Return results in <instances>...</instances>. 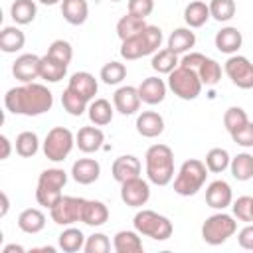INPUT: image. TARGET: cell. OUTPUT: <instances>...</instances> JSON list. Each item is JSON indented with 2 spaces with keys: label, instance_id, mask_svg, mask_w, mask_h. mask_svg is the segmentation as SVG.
Listing matches in <instances>:
<instances>
[{
  "label": "cell",
  "instance_id": "c3c4849f",
  "mask_svg": "<svg viewBox=\"0 0 253 253\" xmlns=\"http://www.w3.org/2000/svg\"><path fill=\"white\" fill-rule=\"evenodd\" d=\"M154 10V0H128V14L146 18Z\"/></svg>",
  "mask_w": 253,
  "mask_h": 253
},
{
  "label": "cell",
  "instance_id": "cb8c5ba5",
  "mask_svg": "<svg viewBox=\"0 0 253 253\" xmlns=\"http://www.w3.org/2000/svg\"><path fill=\"white\" fill-rule=\"evenodd\" d=\"M113 249L117 253H142V239L140 233L134 229L117 231L113 237Z\"/></svg>",
  "mask_w": 253,
  "mask_h": 253
},
{
  "label": "cell",
  "instance_id": "4316f807",
  "mask_svg": "<svg viewBox=\"0 0 253 253\" xmlns=\"http://www.w3.org/2000/svg\"><path fill=\"white\" fill-rule=\"evenodd\" d=\"M194 45H196V34L192 32V28H176L168 36V45L166 47L180 55V53H188Z\"/></svg>",
  "mask_w": 253,
  "mask_h": 253
},
{
  "label": "cell",
  "instance_id": "ffe728a7",
  "mask_svg": "<svg viewBox=\"0 0 253 253\" xmlns=\"http://www.w3.org/2000/svg\"><path fill=\"white\" fill-rule=\"evenodd\" d=\"M166 89H168V83H164V79H160V77H146L138 85V95H140L142 103L158 105V103L164 101Z\"/></svg>",
  "mask_w": 253,
  "mask_h": 253
},
{
  "label": "cell",
  "instance_id": "6f0895ef",
  "mask_svg": "<svg viewBox=\"0 0 253 253\" xmlns=\"http://www.w3.org/2000/svg\"><path fill=\"white\" fill-rule=\"evenodd\" d=\"M251 213H253V198H251Z\"/></svg>",
  "mask_w": 253,
  "mask_h": 253
},
{
  "label": "cell",
  "instance_id": "8d00e7d4",
  "mask_svg": "<svg viewBox=\"0 0 253 253\" xmlns=\"http://www.w3.org/2000/svg\"><path fill=\"white\" fill-rule=\"evenodd\" d=\"M40 150V138L36 132L32 130H24L16 136V152L22 156V158H32L36 156Z\"/></svg>",
  "mask_w": 253,
  "mask_h": 253
},
{
  "label": "cell",
  "instance_id": "d4e9b609",
  "mask_svg": "<svg viewBox=\"0 0 253 253\" xmlns=\"http://www.w3.org/2000/svg\"><path fill=\"white\" fill-rule=\"evenodd\" d=\"M61 16L71 26H81L87 22L89 4L87 0H61Z\"/></svg>",
  "mask_w": 253,
  "mask_h": 253
},
{
  "label": "cell",
  "instance_id": "ba28073f",
  "mask_svg": "<svg viewBox=\"0 0 253 253\" xmlns=\"http://www.w3.org/2000/svg\"><path fill=\"white\" fill-rule=\"evenodd\" d=\"M235 231H237L235 217L229 215V213H225V211H217V213L206 217V221L202 225V239L208 245H221Z\"/></svg>",
  "mask_w": 253,
  "mask_h": 253
},
{
  "label": "cell",
  "instance_id": "4dcf8cb0",
  "mask_svg": "<svg viewBox=\"0 0 253 253\" xmlns=\"http://www.w3.org/2000/svg\"><path fill=\"white\" fill-rule=\"evenodd\" d=\"M180 65V59H178V53H174L172 49L164 47V49H158L156 53H152V59H150V67L156 71V73H162V75H170L176 67Z\"/></svg>",
  "mask_w": 253,
  "mask_h": 253
},
{
  "label": "cell",
  "instance_id": "7bdbcfd3",
  "mask_svg": "<svg viewBox=\"0 0 253 253\" xmlns=\"http://www.w3.org/2000/svg\"><path fill=\"white\" fill-rule=\"evenodd\" d=\"M247 123H249V117H247V113L241 107H229L223 113V126H225V130L229 134H233L235 130H239Z\"/></svg>",
  "mask_w": 253,
  "mask_h": 253
},
{
  "label": "cell",
  "instance_id": "7a4b0ae2",
  "mask_svg": "<svg viewBox=\"0 0 253 253\" xmlns=\"http://www.w3.org/2000/svg\"><path fill=\"white\" fill-rule=\"evenodd\" d=\"M146 178L154 186H168L174 180V152L168 144H152L144 154Z\"/></svg>",
  "mask_w": 253,
  "mask_h": 253
},
{
  "label": "cell",
  "instance_id": "30bf717a",
  "mask_svg": "<svg viewBox=\"0 0 253 253\" xmlns=\"http://www.w3.org/2000/svg\"><path fill=\"white\" fill-rule=\"evenodd\" d=\"M83 198H75V196H61L51 208H49V215L51 221L57 225H73L75 221H81V208H83Z\"/></svg>",
  "mask_w": 253,
  "mask_h": 253
},
{
  "label": "cell",
  "instance_id": "f35d334b",
  "mask_svg": "<svg viewBox=\"0 0 253 253\" xmlns=\"http://www.w3.org/2000/svg\"><path fill=\"white\" fill-rule=\"evenodd\" d=\"M198 75H200V79H202V83H204L206 87H213V85H217L219 79H221V65H219L215 59L206 57L204 63H202L200 69H198Z\"/></svg>",
  "mask_w": 253,
  "mask_h": 253
},
{
  "label": "cell",
  "instance_id": "bcb514c9",
  "mask_svg": "<svg viewBox=\"0 0 253 253\" xmlns=\"http://www.w3.org/2000/svg\"><path fill=\"white\" fill-rule=\"evenodd\" d=\"M231 210H233V217H237L239 221H245V223H251L253 221L251 196H241L235 202H231Z\"/></svg>",
  "mask_w": 253,
  "mask_h": 253
},
{
  "label": "cell",
  "instance_id": "44dd1931",
  "mask_svg": "<svg viewBox=\"0 0 253 253\" xmlns=\"http://www.w3.org/2000/svg\"><path fill=\"white\" fill-rule=\"evenodd\" d=\"M136 132L144 138H156L164 132V119L156 111H142L136 117Z\"/></svg>",
  "mask_w": 253,
  "mask_h": 253
},
{
  "label": "cell",
  "instance_id": "d6a6232c",
  "mask_svg": "<svg viewBox=\"0 0 253 253\" xmlns=\"http://www.w3.org/2000/svg\"><path fill=\"white\" fill-rule=\"evenodd\" d=\"M85 239H87V237L83 235V231L77 229V227H71V225H67V227L59 233V237H57L59 249L65 251V253L81 251V249L85 247Z\"/></svg>",
  "mask_w": 253,
  "mask_h": 253
},
{
  "label": "cell",
  "instance_id": "816d5d0a",
  "mask_svg": "<svg viewBox=\"0 0 253 253\" xmlns=\"http://www.w3.org/2000/svg\"><path fill=\"white\" fill-rule=\"evenodd\" d=\"M0 142H2V160H6V158H10V152H12V144H10V140H8V136L6 134H2L0 136Z\"/></svg>",
  "mask_w": 253,
  "mask_h": 253
},
{
  "label": "cell",
  "instance_id": "7402d4cb",
  "mask_svg": "<svg viewBox=\"0 0 253 253\" xmlns=\"http://www.w3.org/2000/svg\"><path fill=\"white\" fill-rule=\"evenodd\" d=\"M213 42H215V47H217L221 53L233 55V53H237L239 47L243 45V36H241V32H239L237 28L225 26V28H221V30L215 34Z\"/></svg>",
  "mask_w": 253,
  "mask_h": 253
},
{
  "label": "cell",
  "instance_id": "b9f144b4",
  "mask_svg": "<svg viewBox=\"0 0 253 253\" xmlns=\"http://www.w3.org/2000/svg\"><path fill=\"white\" fill-rule=\"evenodd\" d=\"M210 14L217 22H229L235 16V0H210Z\"/></svg>",
  "mask_w": 253,
  "mask_h": 253
},
{
  "label": "cell",
  "instance_id": "7dc6e473",
  "mask_svg": "<svg viewBox=\"0 0 253 253\" xmlns=\"http://www.w3.org/2000/svg\"><path fill=\"white\" fill-rule=\"evenodd\" d=\"M231 140L243 148H253V123L249 121L245 126H241L239 130H235L233 134H229Z\"/></svg>",
  "mask_w": 253,
  "mask_h": 253
},
{
  "label": "cell",
  "instance_id": "5bb4252c",
  "mask_svg": "<svg viewBox=\"0 0 253 253\" xmlns=\"http://www.w3.org/2000/svg\"><path fill=\"white\" fill-rule=\"evenodd\" d=\"M233 202V192L231 186L225 180H213L208 184L206 188V204L217 211H223L225 208H229Z\"/></svg>",
  "mask_w": 253,
  "mask_h": 253
},
{
  "label": "cell",
  "instance_id": "83f0119b",
  "mask_svg": "<svg viewBox=\"0 0 253 253\" xmlns=\"http://www.w3.org/2000/svg\"><path fill=\"white\" fill-rule=\"evenodd\" d=\"M113 113H115V107H111V103L107 99H95L87 107V117H89L91 125H97V126L109 125L113 121Z\"/></svg>",
  "mask_w": 253,
  "mask_h": 253
},
{
  "label": "cell",
  "instance_id": "1f68e13d",
  "mask_svg": "<svg viewBox=\"0 0 253 253\" xmlns=\"http://www.w3.org/2000/svg\"><path fill=\"white\" fill-rule=\"evenodd\" d=\"M36 14H38V6L34 0H14L10 6V16L18 26L32 24L36 20Z\"/></svg>",
  "mask_w": 253,
  "mask_h": 253
},
{
  "label": "cell",
  "instance_id": "d590c367",
  "mask_svg": "<svg viewBox=\"0 0 253 253\" xmlns=\"http://www.w3.org/2000/svg\"><path fill=\"white\" fill-rule=\"evenodd\" d=\"M148 24L144 22V18H138V16H132V14H125L119 22H117V36L121 38V42L136 36L140 30H144Z\"/></svg>",
  "mask_w": 253,
  "mask_h": 253
},
{
  "label": "cell",
  "instance_id": "8992f818",
  "mask_svg": "<svg viewBox=\"0 0 253 253\" xmlns=\"http://www.w3.org/2000/svg\"><path fill=\"white\" fill-rule=\"evenodd\" d=\"M67 184V172L63 168H47L40 174L36 186V202L43 208H51L63 194V186Z\"/></svg>",
  "mask_w": 253,
  "mask_h": 253
},
{
  "label": "cell",
  "instance_id": "f1b7e54d",
  "mask_svg": "<svg viewBox=\"0 0 253 253\" xmlns=\"http://www.w3.org/2000/svg\"><path fill=\"white\" fill-rule=\"evenodd\" d=\"M210 18V6L202 0H194L184 8V22L188 24V28H202Z\"/></svg>",
  "mask_w": 253,
  "mask_h": 253
},
{
  "label": "cell",
  "instance_id": "11a10c76",
  "mask_svg": "<svg viewBox=\"0 0 253 253\" xmlns=\"http://www.w3.org/2000/svg\"><path fill=\"white\" fill-rule=\"evenodd\" d=\"M32 251H47V253H55V247H49V245H47V247H34Z\"/></svg>",
  "mask_w": 253,
  "mask_h": 253
},
{
  "label": "cell",
  "instance_id": "f5cc1de1",
  "mask_svg": "<svg viewBox=\"0 0 253 253\" xmlns=\"http://www.w3.org/2000/svg\"><path fill=\"white\" fill-rule=\"evenodd\" d=\"M26 249L22 247V245H16V243H10V245H6L4 249H2V253H24Z\"/></svg>",
  "mask_w": 253,
  "mask_h": 253
},
{
  "label": "cell",
  "instance_id": "db71d44e",
  "mask_svg": "<svg viewBox=\"0 0 253 253\" xmlns=\"http://www.w3.org/2000/svg\"><path fill=\"white\" fill-rule=\"evenodd\" d=\"M0 198H2V211H0V215L4 217V215L8 213V208H10V202H8V196H6V192H2V194H0Z\"/></svg>",
  "mask_w": 253,
  "mask_h": 253
},
{
  "label": "cell",
  "instance_id": "e575fe53",
  "mask_svg": "<svg viewBox=\"0 0 253 253\" xmlns=\"http://www.w3.org/2000/svg\"><path fill=\"white\" fill-rule=\"evenodd\" d=\"M65 73H67V65L55 61L47 53L42 55V63H40V77L42 79H45L47 83H57L65 77Z\"/></svg>",
  "mask_w": 253,
  "mask_h": 253
},
{
  "label": "cell",
  "instance_id": "9a60e30c",
  "mask_svg": "<svg viewBox=\"0 0 253 253\" xmlns=\"http://www.w3.org/2000/svg\"><path fill=\"white\" fill-rule=\"evenodd\" d=\"M140 95H138V87L132 85H123L115 91L113 95V107L115 111H119L121 115H134L140 109Z\"/></svg>",
  "mask_w": 253,
  "mask_h": 253
},
{
  "label": "cell",
  "instance_id": "52a82bcc",
  "mask_svg": "<svg viewBox=\"0 0 253 253\" xmlns=\"http://www.w3.org/2000/svg\"><path fill=\"white\" fill-rule=\"evenodd\" d=\"M202 79L196 69L178 65L170 75H168V89L182 101H194L202 93Z\"/></svg>",
  "mask_w": 253,
  "mask_h": 253
},
{
  "label": "cell",
  "instance_id": "e0dca14e",
  "mask_svg": "<svg viewBox=\"0 0 253 253\" xmlns=\"http://www.w3.org/2000/svg\"><path fill=\"white\" fill-rule=\"evenodd\" d=\"M99 176H101V164L95 158H79L71 166V178L81 186H89L97 182Z\"/></svg>",
  "mask_w": 253,
  "mask_h": 253
},
{
  "label": "cell",
  "instance_id": "60d3db41",
  "mask_svg": "<svg viewBox=\"0 0 253 253\" xmlns=\"http://www.w3.org/2000/svg\"><path fill=\"white\" fill-rule=\"evenodd\" d=\"M61 105H63V109H65L71 117H81V115L87 111L89 101H87V99H83L81 95L73 93L71 89H65V91H63V95H61Z\"/></svg>",
  "mask_w": 253,
  "mask_h": 253
},
{
  "label": "cell",
  "instance_id": "9f6ffc18",
  "mask_svg": "<svg viewBox=\"0 0 253 253\" xmlns=\"http://www.w3.org/2000/svg\"><path fill=\"white\" fill-rule=\"evenodd\" d=\"M40 4H45V6H53V4H57V2H61V0H38Z\"/></svg>",
  "mask_w": 253,
  "mask_h": 253
},
{
  "label": "cell",
  "instance_id": "681fc988",
  "mask_svg": "<svg viewBox=\"0 0 253 253\" xmlns=\"http://www.w3.org/2000/svg\"><path fill=\"white\" fill-rule=\"evenodd\" d=\"M204 59H206V55L204 53H200V51H188V53H184V57L180 59V65H184V67H190V69H200V65L204 63Z\"/></svg>",
  "mask_w": 253,
  "mask_h": 253
},
{
  "label": "cell",
  "instance_id": "74e56055",
  "mask_svg": "<svg viewBox=\"0 0 253 253\" xmlns=\"http://www.w3.org/2000/svg\"><path fill=\"white\" fill-rule=\"evenodd\" d=\"M229 164H231V156H229V152L225 148L215 146V148L208 150V154H206V166H208L210 172L221 174L223 170L229 168Z\"/></svg>",
  "mask_w": 253,
  "mask_h": 253
},
{
  "label": "cell",
  "instance_id": "ab89813d",
  "mask_svg": "<svg viewBox=\"0 0 253 253\" xmlns=\"http://www.w3.org/2000/svg\"><path fill=\"white\" fill-rule=\"evenodd\" d=\"M99 77L103 79L105 85H119L126 77V65L121 61H109L101 67Z\"/></svg>",
  "mask_w": 253,
  "mask_h": 253
},
{
  "label": "cell",
  "instance_id": "484cf974",
  "mask_svg": "<svg viewBox=\"0 0 253 253\" xmlns=\"http://www.w3.org/2000/svg\"><path fill=\"white\" fill-rule=\"evenodd\" d=\"M18 227L24 233H30V235L40 233L45 227V215H43V211L38 210V208H26L18 215Z\"/></svg>",
  "mask_w": 253,
  "mask_h": 253
},
{
  "label": "cell",
  "instance_id": "277c9868",
  "mask_svg": "<svg viewBox=\"0 0 253 253\" xmlns=\"http://www.w3.org/2000/svg\"><path fill=\"white\" fill-rule=\"evenodd\" d=\"M208 172H210V170H208L206 162H202V160H198V158L186 160V162L180 166V170H178V174H176V178H174V192H176L178 196H184V198L196 196V194L202 190V186L206 184Z\"/></svg>",
  "mask_w": 253,
  "mask_h": 253
},
{
  "label": "cell",
  "instance_id": "836d02e7",
  "mask_svg": "<svg viewBox=\"0 0 253 253\" xmlns=\"http://www.w3.org/2000/svg\"><path fill=\"white\" fill-rule=\"evenodd\" d=\"M229 170H231V176H233L237 182H247V180H251V178H253V154H249V152H239L237 156L231 158Z\"/></svg>",
  "mask_w": 253,
  "mask_h": 253
},
{
  "label": "cell",
  "instance_id": "603a6c76",
  "mask_svg": "<svg viewBox=\"0 0 253 253\" xmlns=\"http://www.w3.org/2000/svg\"><path fill=\"white\" fill-rule=\"evenodd\" d=\"M109 219V208L99 200H85L81 208V221L89 227H101Z\"/></svg>",
  "mask_w": 253,
  "mask_h": 253
},
{
  "label": "cell",
  "instance_id": "2e32d148",
  "mask_svg": "<svg viewBox=\"0 0 253 253\" xmlns=\"http://www.w3.org/2000/svg\"><path fill=\"white\" fill-rule=\"evenodd\" d=\"M140 172H142V164L134 154H123V156L115 158V162L111 166V174L119 184L140 176Z\"/></svg>",
  "mask_w": 253,
  "mask_h": 253
},
{
  "label": "cell",
  "instance_id": "3957f363",
  "mask_svg": "<svg viewBox=\"0 0 253 253\" xmlns=\"http://www.w3.org/2000/svg\"><path fill=\"white\" fill-rule=\"evenodd\" d=\"M160 43H162V30L158 26H146L136 36L121 43V57L126 61H132L144 55H152L158 51Z\"/></svg>",
  "mask_w": 253,
  "mask_h": 253
},
{
  "label": "cell",
  "instance_id": "680465c9",
  "mask_svg": "<svg viewBox=\"0 0 253 253\" xmlns=\"http://www.w3.org/2000/svg\"><path fill=\"white\" fill-rule=\"evenodd\" d=\"M111 2H121V0H111Z\"/></svg>",
  "mask_w": 253,
  "mask_h": 253
},
{
  "label": "cell",
  "instance_id": "d6986e66",
  "mask_svg": "<svg viewBox=\"0 0 253 253\" xmlns=\"http://www.w3.org/2000/svg\"><path fill=\"white\" fill-rule=\"evenodd\" d=\"M67 89H71L73 93L81 95L83 99H87V101L91 103L93 97H95L97 91H99V83H97V79H95L93 73H89V71H77V73H73V75L69 77Z\"/></svg>",
  "mask_w": 253,
  "mask_h": 253
},
{
  "label": "cell",
  "instance_id": "ac0fdd59",
  "mask_svg": "<svg viewBox=\"0 0 253 253\" xmlns=\"http://www.w3.org/2000/svg\"><path fill=\"white\" fill-rule=\"evenodd\" d=\"M105 142V134L103 130L97 126V125H91V126H81L75 134V144L81 152L85 154H91V152H97Z\"/></svg>",
  "mask_w": 253,
  "mask_h": 253
},
{
  "label": "cell",
  "instance_id": "7c38bea8",
  "mask_svg": "<svg viewBox=\"0 0 253 253\" xmlns=\"http://www.w3.org/2000/svg\"><path fill=\"white\" fill-rule=\"evenodd\" d=\"M121 200L128 208H142L150 200V184L140 176L121 184Z\"/></svg>",
  "mask_w": 253,
  "mask_h": 253
},
{
  "label": "cell",
  "instance_id": "6da1fadb",
  "mask_svg": "<svg viewBox=\"0 0 253 253\" xmlns=\"http://www.w3.org/2000/svg\"><path fill=\"white\" fill-rule=\"evenodd\" d=\"M4 105L14 115L38 117L53 107V93L42 83H24L6 91Z\"/></svg>",
  "mask_w": 253,
  "mask_h": 253
},
{
  "label": "cell",
  "instance_id": "8fae6325",
  "mask_svg": "<svg viewBox=\"0 0 253 253\" xmlns=\"http://www.w3.org/2000/svg\"><path fill=\"white\" fill-rule=\"evenodd\" d=\"M225 75L239 89H253V63L245 55H229L223 65Z\"/></svg>",
  "mask_w": 253,
  "mask_h": 253
},
{
  "label": "cell",
  "instance_id": "f6af8a7d",
  "mask_svg": "<svg viewBox=\"0 0 253 253\" xmlns=\"http://www.w3.org/2000/svg\"><path fill=\"white\" fill-rule=\"evenodd\" d=\"M85 253H107L111 251V239L105 233H93L85 239Z\"/></svg>",
  "mask_w": 253,
  "mask_h": 253
},
{
  "label": "cell",
  "instance_id": "ee69618b",
  "mask_svg": "<svg viewBox=\"0 0 253 253\" xmlns=\"http://www.w3.org/2000/svg\"><path fill=\"white\" fill-rule=\"evenodd\" d=\"M47 55L53 57L55 61L63 63V65H69L71 63V57H73V47L67 40H55L49 43L47 47Z\"/></svg>",
  "mask_w": 253,
  "mask_h": 253
},
{
  "label": "cell",
  "instance_id": "9c48e42d",
  "mask_svg": "<svg viewBox=\"0 0 253 253\" xmlns=\"http://www.w3.org/2000/svg\"><path fill=\"white\" fill-rule=\"evenodd\" d=\"M75 146V134L65 126H53L43 140V154L51 162L65 160Z\"/></svg>",
  "mask_w": 253,
  "mask_h": 253
},
{
  "label": "cell",
  "instance_id": "f907efd6",
  "mask_svg": "<svg viewBox=\"0 0 253 253\" xmlns=\"http://www.w3.org/2000/svg\"><path fill=\"white\" fill-rule=\"evenodd\" d=\"M237 243L241 249L253 251V223H247L239 233H237Z\"/></svg>",
  "mask_w": 253,
  "mask_h": 253
},
{
  "label": "cell",
  "instance_id": "4fadbf2b",
  "mask_svg": "<svg viewBox=\"0 0 253 253\" xmlns=\"http://www.w3.org/2000/svg\"><path fill=\"white\" fill-rule=\"evenodd\" d=\"M40 63L42 57H38L36 53H22L12 63V73L22 83H34L40 77Z\"/></svg>",
  "mask_w": 253,
  "mask_h": 253
},
{
  "label": "cell",
  "instance_id": "f546056e",
  "mask_svg": "<svg viewBox=\"0 0 253 253\" xmlns=\"http://www.w3.org/2000/svg\"><path fill=\"white\" fill-rule=\"evenodd\" d=\"M24 43H26V34L20 28H16V26L2 28V32H0V49L4 53H16L24 47Z\"/></svg>",
  "mask_w": 253,
  "mask_h": 253
},
{
  "label": "cell",
  "instance_id": "5b68a950",
  "mask_svg": "<svg viewBox=\"0 0 253 253\" xmlns=\"http://www.w3.org/2000/svg\"><path fill=\"white\" fill-rule=\"evenodd\" d=\"M132 225L140 235L150 237L154 241H166L172 237L174 231L172 221L154 210H138L132 217Z\"/></svg>",
  "mask_w": 253,
  "mask_h": 253
}]
</instances>
